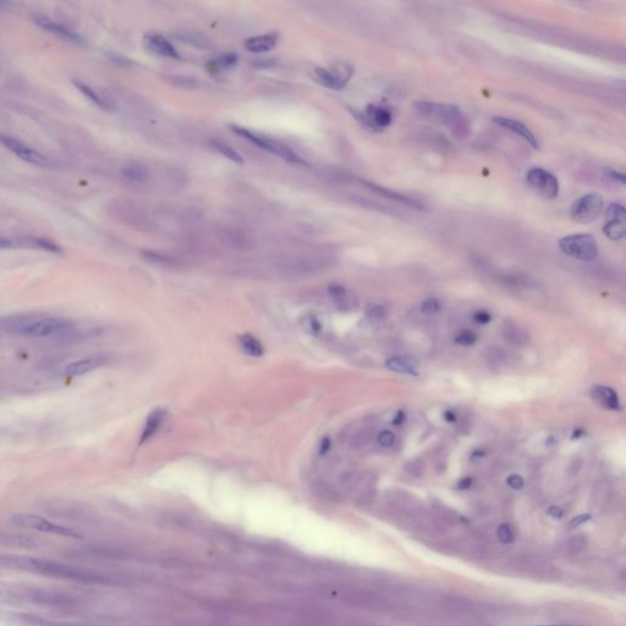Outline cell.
I'll list each match as a JSON object with an SVG mask.
<instances>
[{
  "mask_svg": "<svg viewBox=\"0 0 626 626\" xmlns=\"http://www.w3.org/2000/svg\"><path fill=\"white\" fill-rule=\"evenodd\" d=\"M582 434H584V431L579 429V431H576V432H574V434H573V439L580 438V437H582Z\"/></svg>",
  "mask_w": 626,
  "mask_h": 626,
  "instance_id": "50",
  "label": "cell"
},
{
  "mask_svg": "<svg viewBox=\"0 0 626 626\" xmlns=\"http://www.w3.org/2000/svg\"><path fill=\"white\" fill-rule=\"evenodd\" d=\"M145 44L150 52L154 53L159 57H169V59H180L177 48L168 41L166 37L158 33H150L145 37Z\"/></svg>",
  "mask_w": 626,
  "mask_h": 626,
  "instance_id": "15",
  "label": "cell"
},
{
  "mask_svg": "<svg viewBox=\"0 0 626 626\" xmlns=\"http://www.w3.org/2000/svg\"><path fill=\"white\" fill-rule=\"evenodd\" d=\"M21 603H24V600L19 592L0 587V605H17Z\"/></svg>",
  "mask_w": 626,
  "mask_h": 626,
  "instance_id": "31",
  "label": "cell"
},
{
  "mask_svg": "<svg viewBox=\"0 0 626 626\" xmlns=\"http://www.w3.org/2000/svg\"><path fill=\"white\" fill-rule=\"evenodd\" d=\"M439 310H440V303H439L437 298H427V300H424L422 305H421V312H422L423 314H427V316L436 314V313L439 312Z\"/></svg>",
  "mask_w": 626,
  "mask_h": 626,
  "instance_id": "33",
  "label": "cell"
},
{
  "mask_svg": "<svg viewBox=\"0 0 626 626\" xmlns=\"http://www.w3.org/2000/svg\"><path fill=\"white\" fill-rule=\"evenodd\" d=\"M444 415H445V418H447V421H449V422H454L455 420H456L455 413H451V411H447Z\"/></svg>",
  "mask_w": 626,
  "mask_h": 626,
  "instance_id": "48",
  "label": "cell"
},
{
  "mask_svg": "<svg viewBox=\"0 0 626 626\" xmlns=\"http://www.w3.org/2000/svg\"><path fill=\"white\" fill-rule=\"evenodd\" d=\"M19 593L24 602L37 605L39 608L52 609L57 611H71L78 609V600L75 596L65 593L63 591L44 589L41 586H27L21 587Z\"/></svg>",
  "mask_w": 626,
  "mask_h": 626,
  "instance_id": "4",
  "label": "cell"
},
{
  "mask_svg": "<svg viewBox=\"0 0 626 626\" xmlns=\"http://www.w3.org/2000/svg\"><path fill=\"white\" fill-rule=\"evenodd\" d=\"M356 119L361 120L362 125L367 129L375 131V132H379L391 125L393 115L389 110L383 107L370 105L366 108L364 114H356Z\"/></svg>",
  "mask_w": 626,
  "mask_h": 626,
  "instance_id": "12",
  "label": "cell"
},
{
  "mask_svg": "<svg viewBox=\"0 0 626 626\" xmlns=\"http://www.w3.org/2000/svg\"><path fill=\"white\" fill-rule=\"evenodd\" d=\"M33 21L36 22L37 26L41 27L44 31L51 32L53 35L62 37L66 41L78 43V44L84 43V37L81 36L80 33L66 26V25H64V24L54 21L51 17H47V16L44 15H35L33 16Z\"/></svg>",
  "mask_w": 626,
  "mask_h": 626,
  "instance_id": "14",
  "label": "cell"
},
{
  "mask_svg": "<svg viewBox=\"0 0 626 626\" xmlns=\"http://www.w3.org/2000/svg\"><path fill=\"white\" fill-rule=\"evenodd\" d=\"M535 626H571V625H535Z\"/></svg>",
  "mask_w": 626,
  "mask_h": 626,
  "instance_id": "51",
  "label": "cell"
},
{
  "mask_svg": "<svg viewBox=\"0 0 626 626\" xmlns=\"http://www.w3.org/2000/svg\"><path fill=\"white\" fill-rule=\"evenodd\" d=\"M506 339L509 340V341H512V344L517 345H522L524 343H526L527 337L525 334V332L522 330V329L519 328L517 325H509V327H506Z\"/></svg>",
  "mask_w": 626,
  "mask_h": 626,
  "instance_id": "32",
  "label": "cell"
},
{
  "mask_svg": "<svg viewBox=\"0 0 626 626\" xmlns=\"http://www.w3.org/2000/svg\"><path fill=\"white\" fill-rule=\"evenodd\" d=\"M0 570L24 571L46 576L48 579L70 581L76 584H100L103 578L92 570L84 569L53 559L35 558L14 553H0Z\"/></svg>",
  "mask_w": 626,
  "mask_h": 626,
  "instance_id": "1",
  "label": "cell"
},
{
  "mask_svg": "<svg viewBox=\"0 0 626 626\" xmlns=\"http://www.w3.org/2000/svg\"><path fill=\"white\" fill-rule=\"evenodd\" d=\"M0 546L4 547L22 548V549H37L39 542L35 538L20 535V533H0Z\"/></svg>",
  "mask_w": 626,
  "mask_h": 626,
  "instance_id": "19",
  "label": "cell"
},
{
  "mask_svg": "<svg viewBox=\"0 0 626 626\" xmlns=\"http://www.w3.org/2000/svg\"><path fill=\"white\" fill-rule=\"evenodd\" d=\"M329 448H330V440H329V438H324L323 440L321 442V445H319V453L324 455L328 451Z\"/></svg>",
  "mask_w": 626,
  "mask_h": 626,
  "instance_id": "47",
  "label": "cell"
},
{
  "mask_svg": "<svg viewBox=\"0 0 626 626\" xmlns=\"http://www.w3.org/2000/svg\"><path fill=\"white\" fill-rule=\"evenodd\" d=\"M559 249L566 256L579 261H593L598 255V245L591 234H573L564 236L558 242Z\"/></svg>",
  "mask_w": 626,
  "mask_h": 626,
  "instance_id": "7",
  "label": "cell"
},
{
  "mask_svg": "<svg viewBox=\"0 0 626 626\" xmlns=\"http://www.w3.org/2000/svg\"><path fill=\"white\" fill-rule=\"evenodd\" d=\"M175 36L179 41L186 43L188 46H193V47L201 48V49H206L211 44L208 38L199 32L184 30V31L178 32Z\"/></svg>",
  "mask_w": 626,
  "mask_h": 626,
  "instance_id": "24",
  "label": "cell"
},
{
  "mask_svg": "<svg viewBox=\"0 0 626 626\" xmlns=\"http://www.w3.org/2000/svg\"><path fill=\"white\" fill-rule=\"evenodd\" d=\"M314 78L319 81V84H323L325 87L330 89H341V84H339L338 78H335L334 73L332 70L325 68H316L313 70Z\"/></svg>",
  "mask_w": 626,
  "mask_h": 626,
  "instance_id": "28",
  "label": "cell"
},
{
  "mask_svg": "<svg viewBox=\"0 0 626 626\" xmlns=\"http://www.w3.org/2000/svg\"><path fill=\"white\" fill-rule=\"evenodd\" d=\"M415 109L423 118L445 126L456 137H466L470 134L469 120L456 105L420 100L415 103Z\"/></svg>",
  "mask_w": 626,
  "mask_h": 626,
  "instance_id": "2",
  "label": "cell"
},
{
  "mask_svg": "<svg viewBox=\"0 0 626 626\" xmlns=\"http://www.w3.org/2000/svg\"><path fill=\"white\" fill-rule=\"evenodd\" d=\"M626 212L620 204H611L605 212V223L603 234L611 241H619L625 238Z\"/></svg>",
  "mask_w": 626,
  "mask_h": 626,
  "instance_id": "11",
  "label": "cell"
},
{
  "mask_svg": "<svg viewBox=\"0 0 626 626\" xmlns=\"http://www.w3.org/2000/svg\"><path fill=\"white\" fill-rule=\"evenodd\" d=\"M15 334L31 338H55L68 334L73 329L70 321L59 317H39L15 321L8 327Z\"/></svg>",
  "mask_w": 626,
  "mask_h": 626,
  "instance_id": "3",
  "label": "cell"
},
{
  "mask_svg": "<svg viewBox=\"0 0 626 626\" xmlns=\"http://www.w3.org/2000/svg\"><path fill=\"white\" fill-rule=\"evenodd\" d=\"M367 314L372 321H382L386 317V308L381 305H372L367 310Z\"/></svg>",
  "mask_w": 626,
  "mask_h": 626,
  "instance_id": "39",
  "label": "cell"
},
{
  "mask_svg": "<svg viewBox=\"0 0 626 626\" xmlns=\"http://www.w3.org/2000/svg\"><path fill=\"white\" fill-rule=\"evenodd\" d=\"M241 349L245 351V354L252 357H261L265 352L263 345L257 340L253 335L242 334L238 338Z\"/></svg>",
  "mask_w": 626,
  "mask_h": 626,
  "instance_id": "25",
  "label": "cell"
},
{
  "mask_svg": "<svg viewBox=\"0 0 626 626\" xmlns=\"http://www.w3.org/2000/svg\"><path fill=\"white\" fill-rule=\"evenodd\" d=\"M33 245L36 246V247H39V249H43V250L48 251V252H53V253H59L62 251L59 246L55 245L52 241L46 240V239H35Z\"/></svg>",
  "mask_w": 626,
  "mask_h": 626,
  "instance_id": "38",
  "label": "cell"
},
{
  "mask_svg": "<svg viewBox=\"0 0 626 626\" xmlns=\"http://www.w3.org/2000/svg\"><path fill=\"white\" fill-rule=\"evenodd\" d=\"M493 121L496 123L497 125L503 126L506 130H510L515 135L522 137L535 150H539V142H538L537 137L525 124H522L521 121L515 120L512 118H506V116H496Z\"/></svg>",
  "mask_w": 626,
  "mask_h": 626,
  "instance_id": "16",
  "label": "cell"
},
{
  "mask_svg": "<svg viewBox=\"0 0 626 626\" xmlns=\"http://www.w3.org/2000/svg\"><path fill=\"white\" fill-rule=\"evenodd\" d=\"M9 522L16 528L25 530V531L47 533V535L73 538V539H82V535L71 527L64 526L57 522L51 521L46 517L35 515V514L16 512L9 517Z\"/></svg>",
  "mask_w": 626,
  "mask_h": 626,
  "instance_id": "5",
  "label": "cell"
},
{
  "mask_svg": "<svg viewBox=\"0 0 626 626\" xmlns=\"http://www.w3.org/2000/svg\"><path fill=\"white\" fill-rule=\"evenodd\" d=\"M498 537L503 543H512L514 541V533L512 527L506 524H503L498 527Z\"/></svg>",
  "mask_w": 626,
  "mask_h": 626,
  "instance_id": "37",
  "label": "cell"
},
{
  "mask_svg": "<svg viewBox=\"0 0 626 626\" xmlns=\"http://www.w3.org/2000/svg\"><path fill=\"white\" fill-rule=\"evenodd\" d=\"M506 482H508L509 487H512V490H515V491H520L522 487L525 485V481H524L521 476L519 475L509 476Z\"/></svg>",
  "mask_w": 626,
  "mask_h": 626,
  "instance_id": "42",
  "label": "cell"
},
{
  "mask_svg": "<svg viewBox=\"0 0 626 626\" xmlns=\"http://www.w3.org/2000/svg\"><path fill=\"white\" fill-rule=\"evenodd\" d=\"M404 418H405L404 413H397V418H395L393 422H394V424H400V423H402V421H404Z\"/></svg>",
  "mask_w": 626,
  "mask_h": 626,
  "instance_id": "49",
  "label": "cell"
},
{
  "mask_svg": "<svg viewBox=\"0 0 626 626\" xmlns=\"http://www.w3.org/2000/svg\"><path fill=\"white\" fill-rule=\"evenodd\" d=\"M108 57H109L111 63L116 65V66H119V68H131V66L135 65V63L131 60L130 57L121 55V54H116V53H111V54L108 55Z\"/></svg>",
  "mask_w": 626,
  "mask_h": 626,
  "instance_id": "34",
  "label": "cell"
},
{
  "mask_svg": "<svg viewBox=\"0 0 626 626\" xmlns=\"http://www.w3.org/2000/svg\"><path fill=\"white\" fill-rule=\"evenodd\" d=\"M236 63H238V55L234 54V53H228V54H224V55H222L218 59H215L212 63H209L208 70L209 71L220 73L222 70L234 66Z\"/></svg>",
  "mask_w": 626,
  "mask_h": 626,
  "instance_id": "29",
  "label": "cell"
},
{
  "mask_svg": "<svg viewBox=\"0 0 626 626\" xmlns=\"http://www.w3.org/2000/svg\"><path fill=\"white\" fill-rule=\"evenodd\" d=\"M328 292L330 298L334 300L337 306L346 307V303L349 301V292L344 287L338 285V284H332V285H329Z\"/></svg>",
  "mask_w": 626,
  "mask_h": 626,
  "instance_id": "30",
  "label": "cell"
},
{
  "mask_svg": "<svg viewBox=\"0 0 626 626\" xmlns=\"http://www.w3.org/2000/svg\"><path fill=\"white\" fill-rule=\"evenodd\" d=\"M231 130L234 131L236 135L241 136L247 141H250L251 143L256 145L258 148L269 152L271 154H276V156L282 158L287 162L295 163V164H298V166H307L308 164L303 156L296 154L295 152L292 151V148L283 145L282 142H278L276 140L268 138V137L257 135L255 132L247 130L245 127H241V126L233 125L231 126Z\"/></svg>",
  "mask_w": 626,
  "mask_h": 626,
  "instance_id": "6",
  "label": "cell"
},
{
  "mask_svg": "<svg viewBox=\"0 0 626 626\" xmlns=\"http://www.w3.org/2000/svg\"><path fill=\"white\" fill-rule=\"evenodd\" d=\"M590 514H581V515L574 517V519L570 521V527L580 526V525H582L584 522L590 521Z\"/></svg>",
  "mask_w": 626,
  "mask_h": 626,
  "instance_id": "44",
  "label": "cell"
},
{
  "mask_svg": "<svg viewBox=\"0 0 626 626\" xmlns=\"http://www.w3.org/2000/svg\"><path fill=\"white\" fill-rule=\"evenodd\" d=\"M394 442H395V436L391 431H383L378 436V443L381 444L382 447H384V448H389L394 444Z\"/></svg>",
  "mask_w": 626,
  "mask_h": 626,
  "instance_id": "41",
  "label": "cell"
},
{
  "mask_svg": "<svg viewBox=\"0 0 626 626\" xmlns=\"http://www.w3.org/2000/svg\"><path fill=\"white\" fill-rule=\"evenodd\" d=\"M477 337L472 332H463L455 338V343L461 346H472L475 345Z\"/></svg>",
  "mask_w": 626,
  "mask_h": 626,
  "instance_id": "36",
  "label": "cell"
},
{
  "mask_svg": "<svg viewBox=\"0 0 626 626\" xmlns=\"http://www.w3.org/2000/svg\"><path fill=\"white\" fill-rule=\"evenodd\" d=\"M474 319H475L477 323L487 324L491 322L492 317L490 313L485 312V311H480V312L476 313L475 316H474Z\"/></svg>",
  "mask_w": 626,
  "mask_h": 626,
  "instance_id": "43",
  "label": "cell"
},
{
  "mask_svg": "<svg viewBox=\"0 0 626 626\" xmlns=\"http://www.w3.org/2000/svg\"><path fill=\"white\" fill-rule=\"evenodd\" d=\"M145 257H146L147 261L152 262V263H156V265L167 266V265H172V258L167 257L166 255L156 253V252H145Z\"/></svg>",
  "mask_w": 626,
  "mask_h": 626,
  "instance_id": "35",
  "label": "cell"
},
{
  "mask_svg": "<svg viewBox=\"0 0 626 626\" xmlns=\"http://www.w3.org/2000/svg\"><path fill=\"white\" fill-rule=\"evenodd\" d=\"M471 485H472V479L471 477H464V479H461L458 482V490L459 491H466V490H469Z\"/></svg>",
  "mask_w": 626,
  "mask_h": 626,
  "instance_id": "46",
  "label": "cell"
},
{
  "mask_svg": "<svg viewBox=\"0 0 626 626\" xmlns=\"http://www.w3.org/2000/svg\"><path fill=\"white\" fill-rule=\"evenodd\" d=\"M361 183L365 185L366 188H370L372 190L373 193H379L382 195L383 197H386V199H393V201H397L399 204H406L409 207H413V208L421 209L422 211L423 206L421 204H418L416 199H411V197H409V196H405V195H402V193H395V191H391L389 188H383V186H379V185H376V184L370 183V181H365V180H362Z\"/></svg>",
  "mask_w": 626,
  "mask_h": 626,
  "instance_id": "18",
  "label": "cell"
},
{
  "mask_svg": "<svg viewBox=\"0 0 626 626\" xmlns=\"http://www.w3.org/2000/svg\"><path fill=\"white\" fill-rule=\"evenodd\" d=\"M121 172H123L124 178L136 184L146 183L151 177L150 169L140 163H132V164L125 166L123 168Z\"/></svg>",
  "mask_w": 626,
  "mask_h": 626,
  "instance_id": "23",
  "label": "cell"
},
{
  "mask_svg": "<svg viewBox=\"0 0 626 626\" xmlns=\"http://www.w3.org/2000/svg\"><path fill=\"white\" fill-rule=\"evenodd\" d=\"M278 41H279V35L276 32H271V33H266L261 36L250 37L246 39L244 46L249 52L261 54V53L273 51L274 48L277 47Z\"/></svg>",
  "mask_w": 626,
  "mask_h": 626,
  "instance_id": "17",
  "label": "cell"
},
{
  "mask_svg": "<svg viewBox=\"0 0 626 626\" xmlns=\"http://www.w3.org/2000/svg\"><path fill=\"white\" fill-rule=\"evenodd\" d=\"M603 172L607 178L611 179L613 181H616L621 185H625V174L624 172H618L613 168H605Z\"/></svg>",
  "mask_w": 626,
  "mask_h": 626,
  "instance_id": "40",
  "label": "cell"
},
{
  "mask_svg": "<svg viewBox=\"0 0 626 626\" xmlns=\"http://www.w3.org/2000/svg\"><path fill=\"white\" fill-rule=\"evenodd\" d=\"M75 86L78 87V91L81 93L84 94L86 98H89L93 105H97L100 109H113V105H110L109 100H105V97H102L100 93H97L92 87H89L87 84H82V82H75Z\"/></svg>",
  "mask_w": 626,
  "mask_h": 626,
  "instance_id": "26",
  "label": "cell"
},
{
  "mask_svg": "<svg viewBox=\"0 0 626 626\" xmlns=\"http://www.w3.org/2000/svg\"><path fill=\"white\" fill-rule=\"evenodd\" d=\"M591 397L600 402L603 406L611 410H619L620 402L616 391L609 386H597L591 391Z\"/></svg>",
  "mask_w": 626,
  "mask_h": 626,
  "instance_id": "20",
  "label": "cell"
},
{
  "mask_svg": "<svg viewBox=\"0 0 626 626\" xmlns=\"http://www.w3.org/2000/svg\"><path fill=\"white\" fill-rule=\"evenodd\" d=\"M164 420H166V411L163 409L153 410L147 418L145 428L142 431L140 444L146 443L148 439H151L158 432V429L162 426Z\"/></svg>",
  "mask_w": 626,
  "mask_h": 626,
  "instance_id": "21",
  "label": "cell"
},
{
  "mask_svg": "<svg viewBox=\"0 0 626 626\" xmlns=\"http://www.w3.org/2000/svg\"><path fill=\"white\" fill-rule=\"evenodd\" d=\"M605 209V199L600 193H587L576 199L570 208V218L578 224H590Z\"/></svg>",
  "mask_w": 626,
  "mask_h": 626,
  "instance_id": "8",
  "label": "cell"
},
{
  "mask_svg": "<svg viewBox=\"0 0 626 626\" xmlns=\"http://www.w3.org/2000/svg\"><path fill=\"white\" fill-rule=\"evenodd\" d=\"M0 143L6 147V150L12 152L15 156H19L26 163L37 166V167L48 168L51 166V161L47 156H43L39 152L33 150L32 147L26 145L21 140H17L14 136L0 135Z\"/></svg>",
  "mask_w": 626,
  "mask_h": 626,
  "instance_id": "10",
  "label": "cell"
},
{
  "mask_svg": "<svg viewBox=\"0 0 626 626\" xmlns=\"http://www.w3.org/2000/svg\"><path fill=\"white\" fill-rule=\"evenodd\" d=\"M386 367L391 370L402 373V375H409V376H418V365L416 362L406 357V356H394L388 359L386 362Z\"/></svg>",
  "mask_w": 626,
  "mask_h": 626,
  "instance_id": "22",
  "label": "cell"
},
{
  "mask_svg": "<svg viewBox=\"0 0 626 626\" xmlns=\"http://www.w3.org/2000/svg\"><path fill=\"white\" fill-rule=\"evenodd\" d=\"M530 188L547 199H555L559 196L560 186L557 177L542 168H533L526 174Z\"/></svg>",
  "mask_w": 626,
  "mask_h": 626,
  "instance_id": "9",
  "label": "cell"
},
{
  "mask_svg": "<svg viewBox=\"0 0 626 626\" xmlns=\"http://www.w3.org/2000/svg\"><path fill=\"white\" fill-rule=\"evenodd\" d=\"M211 143H212V147H213L214 150L218 152V153H220L222 156H225L226 159H229V161L236 163V164H244V158H242V156H241L239 152L235 151L234 148L230 146L229 143L222 141V140H217V138L212 140Z\"/></svg>",
  "mask_w": 626,
  "mask_h": 626,
  "instance_id": "27",
  "label": "cell"
},
{
  "mask_svg": "<svg viewBox=\"0 0 626 626\" xmlns=\"http://www.w3.org/2000/svg\"><path fill=\"white\" fill-rule=\"evenodd\" d=\"M547 512L548 515H551L554 519H562L564 515L563 509H560L559 506H551Z\"/></svg>",
  "mask_w": 626,
  "mask_h": 626,
  "instance_id": "45",
  "label": "cell"
},
{
  "mask_svg": "<svg viewBox=\"0 0 626 626\" xmlns=\"http://www.w3.org/2000/svg\"><path fill=\"white\" fill-rule=\"evenodd\" d=\"M108 356L93 355L87 356L80 360L73 361L66 366H64L62 373L64 376L78 377L84 376L96 370H100L103 366L108 364Z\"/></svg>",
  "mask_w": 626,
  "mask_h": 626,
  "instance_id": "13",
  "label": "cell"
}]
</instances>
